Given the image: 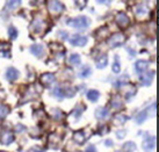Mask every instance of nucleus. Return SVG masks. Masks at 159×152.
I'll list each match as a JSON object with an SVG mask.
<instances>
[{"instance_id": "obj_27", "label": "nucleus", "mask_w": 159, "mask_h": 152, "mask_svg": "<svg viewBox=\"0 0 159 152\" xmlns=\"http://www.w3.org/2000/svg\"><path fill=\"white\" fill-rule=\"evenodd\" d=\"M8 35L11 38H16V36H18V30L15 29L14 27H11L8 28Z\"/></svg>"}, {"instance_id": "obj_11", "label": "nucleus", "mask_w": 159, "mask_h": 152, "mask_svg": "<svg viewBox=\"0 0 159 152\" xmlns=\"http://www.w3.org/2000/svg\"><path fill=\"white\" fill-rule=\"evenodd\" d=\"M41 81L44 84V85H51L53 81H55V76L52 73H45L41 77Z\"/></svg>"}, {"instance_id": "obj_9", "label": "nucleus", "mask_w": 159, "mask_h": 152, "mask_svg": "<svg viewBox=\"0 0 159 152\" xmlns=\"http://www.w3.org/2000/svg\"><path fill=\"white\" fill-rule=\"evenodd\" d=\"M135 67H136V71L138 73H143V72H145L148 70V67H149V63L146 62V60H138L136 62L135 64Z\"/></svg>"}, {"instance_id": "obj_18", "label": "nucleus", "mask_w": 159, "mask_h": 152, "mask_svg": "<svg viewBox=\"0 0 159 152\" xmlns=\"http://www.w3.org/2000/svg\"><path fill=\"white\" fill-rule=\"evenodd\" d=\"M91 73H92V70H91V67L87 66V65H85V66H83V69L80 70L79 77H81V78H86V77H89Z\"/></svg>"}, {"instance_id": "obj_31", "label": "nucleus", "mask_w": 159, "mask_h": 152, "mask_svg": "<svg viewBox=\"0 0 159 152\" xmlns=\"http://www.w3.org/2000/svg\"><path fill=\"white\" fill-rule=\"evenodd\" d=\"M59 33H61V37H62V38H64V40H65V38H66L67 37V34H66V31H59Z\"/></svg>"}, {"instance_id": "obj_19", "label": "nucleus", "mask_w": 159, "mask_h": 152, "mask_svg": "<svg viewBox=\"0 0 159 152\" xmlns=\"http://www.w3.org/2000/svg\"><path fill=\"white\" fill-rule=\"evenodd\" d=\"M21 4V0H7V8L15 9Z\"/></svg>"}, {"instance_id": "obj_34", "label": "nucleus", "mask_w": 159, "mask_h": 152, "mask_svg": "<svg viewBox=\"0 0 159 152\" xmlns=\"http://www.w3.org/2000/svg\"><path fill=\"white\" fill-rule=\"evenodd\" d=\"M106 144H107V145H111V144H113V143H111V141H107V142H106Z\"/></svg>"}, {"instance_id": "obj_3", "label": "nucleus", "mask_w": 159, "mask_h": 152, "mask_svg": "<svg viewBox=\"0 0 159 152\" xmlns=\"http://www.w3.org/2000/svg\"><path fill=\"white\" fill-rule=\"evenodd\" d=\"M49 9L52 13H61L64 11V5L58 0H50L49 1Z\"/></svg>"}, {"instance_id": "obj_24", "label": "nucleus", "mask_w": 159, "mask_h": 152, "mask_svg": "<svg viewBox=\"0 0 159 152\" xmlns=\"http://www.w3.org/2000/svg\"><path fill=\"white\" fill-rule=\"evenodd\" d=\"M111 70H113V72H114V73H120V70H121V65H120V63H119V57H117V56L115 57V62H114V64H113V67H111Z\"/></svg>"}, {"instance_id": "obj_8", "label": "nucleus", "mask_w": 159, "mask_h": 152, "mask_svg": "<svg viewBox=\"0 0 159 152\" xmlns=\"http://www.w3.org/2000/svg\"><path fill=\"white\" fill-rule=\"evenodd\" d=\"M153 76H155V73H153V72H146V73H144V74H142L141 76V83L145 86L150 85L151 83H152Z\"/></svg>"}, {"instance_id": "obj_23", "label": "nucleus", "mask_w": 159, "mask_h": 152, "mask_svg": "<svg viewBox=\"0 0 159 152\" xmlns=\"http://www.w3.org/2000/svg\"><path fill=\"white\" fill-rule=\"evenodd\" d=\"M9 112V108L7 106H5V105H0V120L1 118H5L6 115L8 114Z\"/></svg>"}, {"instance_id": "obj_33", "label": "nucleus", "mask_w": 159, "mask_h": 152, "mask_svg": "<svg viewBox=\"0 0 159 152\" xmlns=\"http://www.w3.org/2000/svg\"><path fill=\"white\" fill-rule=\"evenodd\" d=\"M124 134H125L124 131H121V132H120V131H119V132H117V136H119L120 138H122V137H123V136H124Z\"/></svg>"}, {"instance_id": "obj_6", "label": "nucleus", "mask_w": 159, "mask_h": 152, "mask_svg": "<svg viewBox=\"0 0 159 152\" xmlns=\"http://www.w3.org/2000/svg\"><path fill=\"white\" fill-rule=\"evenodd\" d=\"M13 141H14V136L11 131H5L4 134L1 135V137H0V142L2 144H6V145L11 144Z\"/></svg>"}, {"instance_id": "obj_14", "label": "nucleus", "mask_w": 159, "mask_h": 152, "mask_svg": "<svg viewBox=\"0 0 159 152\" xmlns=\"http://www.w3.org/2000/svg\"><path fill=\"white\" fill-rule=\"evenodd\" d=\"M108 116V110L106 108H98L97 112H95V117L98 120H103Z\"/></svg>"}, {"instance_id": "obj_4", "label": "nucleus", "mask_w": 159, "mask_h": 152, "mask_svg": "<svg viewBox=\"0 0 159 152\" xmlns=\"http://www.w3.org/2000/svg\"><path fill=\"white\" fill-rule=\"evenodd\" d=\"M70 43L75 47H83L87 43V37L81 35H73L70 38Z\"/></svg>"}, {"instance_id": "obj_7", "label": "nucleus", "mask_w": 159, "mask_h": 152, "mask_svg": "<svg viewBox=\"0 0 159 152\" xmlns=\"http://www.w3.org/2000/svg\"><path fill=\"white\" fill-rule=\"evenodd\" d=\"M116 22L119 23V26H121L122 28L127 27L129 23V18L124 13H119L116 16Z\"/></svg>"}, {"instance_id": "obj_29", "label": "nucleus", "mask_w": 159, "mask_h": 152, "mask_svg": "<svg viewBox=\"0 0 159 152\" xmlns=\"http://www.w3.org/2000/svg\"><path fill=\"white\" fill-rule=\"evenodd\" d=\"M28 152H44V150L39 148V146H35V148H31Z\"/></svg>"}, {"instance_id": "obj_15", "label": "nucleus", "mask_w": 159, "mask_h": 152, "mask_svg": "<svg viewBox=\"0 0 159 152\" xmlns=\"http://www.w3.org/2000/svg\"><path fill=\"white\" fill-rule=\"evenodd\" d=\"M107 64H108V58H107L106 55H102L101 57L98 59L97 66L99 67V69H103V67H106Z\"/></svg>"}, {"instance_id": "obj_2", "label": "nucleus", "mask_w": 159, "mask_h": 152, "mask_svg": "<svg viewBox=\"0 0 159 152\" xmlns=\"http://www.w3.org/2000/svg\"><path fill=\"white\" fill-rule=\"evenodd\" d=\"M123 42H124V36L122 35V34L117 33V34L111 35V37L109 38V41H108V44H109V47H111V48H115V47L121 45Z\"/></svg>"}, {"instance_id": "obj_13", "label": "nucleus", "mask_w": 159, "mask_h": 152, "mask_svg": "<svg viewBox=\"0 0 159 152\" xmlns=\"http://www.w3.org/2000/svg\"><path fill=\"white\" fill-rule=\"evenodd\" d=\"M73 139H75L77 143L79 144H83L85 143V141H86V138H85V134L83 130H79V131H75V134H73Z\"/></svg>"}, {"instance_id": "obj_10", "label": "nucleus", "mask_w": 159, "mask_h": 152, "mask_svg": "<svg viewBox=\"0 0 159 152\" xmlns=\"http://www.w3.org/2000/svg\"><path fill=\"white\" fill-rule=\"evenodd\" d=\"M6 77H7V79L11 81H14L18 79L19 77V71L16 69H14V67H9L7 72H6Z\"/></svg>"}, {"instance_id": "obj_30", "label": "nucleus", "mask_w": 159, "mask_h": 152, "mask_svg": "<svg viewBox=\"0 0 159 152\" xmlns=\"http://www.w3.org/2000/svg\"><path fill=\"white\" fill-rule=\"evenodd\" d=\"M86 152H97V149L94 148L93 145H91V146H89V148L86 149Z\"/></svg>"}, {"instance_id": "obj_26", "label": "nucleus", "mask_w": 159, "mask_h": 152, "mask_svg": "<svg viewBox=\"0 0 159 152\" xmlns=\"http://www.w3.org/2000/svg\"><path fill=\"white\" fill-rule=\"evenodd\" d=\"M124 150L125 151H129V152H133L135 151V149H136V145H135V143H133V142H129V143L124 144Z\"/></svg>"}, {"instance_id": "obj_28", "label": "nucleus", "mask_w": 159, "mask_h": 152, "mask_svg": "<svg viewBox=\"0 0 159 152\" xmlns=\"http://www.w3.org/2000/svg\"><path fill=\"white\" fill-rule=\"evenodd\" d=\"M137 16H138V15H144V14L146 13V11L144 8H143V7H142V6H139V7H138V8H137Z\"/></svg>"}, {"instance_id": "obj_5", "label": "nucleus", "mask_w": 159, "mask_h": 152, "mask_svg": "<svg viewBox=\"0 0 159 152\" xmlns=\"http://www.w3.org/2000/svg\"><path fill=\"white\" fill-rule=\"evenodd\" d=\"M143 148L145 151H152L156 148V138L155 137H148L143 142Z\"/></svg>"}, {"instance_id": "obj_17", "label": "nucleus", "mask_w": 159, "mask_h": 152, "mask_svg": "<svg viewBox=\"0 0 159 152\" xmlns=\"http://www.w3.org/2000/svg\"><path fill=\"white\" fill-rule=\"evenodd\" d=\"M42 27H43V21L42 20H35L33 26H31V29H34L35 33H40Z\"/></svg>"}, {"instance_id": "obj_22", "label": "nucleus", "mask_w": 159, "mask_h": 152, "mask_svg": "<svg viewBox=\"0 0 159 152\" xmlns=\"http://www.w3.org/2000/svg\"><path fill=\"white\" fill-rule=\"evenodd\" d=\"M53 95L59 99L64 98V96H65V90H63L61 87H56V88L53 90Z\"/></svg>"}, {"instance_id": "obj_21", "label": "nucleus", "mask_w": 159, "mask_h": 152, "mask_svg": "<svg viewBox=\"0 0 159 152\" xmlns=\"http://www.w3.org/2000/svg\"><path fill=\"white\" fill-rule=\"evenodd\" d=\"M111 107L113 108H120L121 106H122V101H121V99H120V96H114V98L111 99Z\"/></svg>"}, {"instance_id": "obj_32", "label": "nucleus", "mask_w": 159, "mask_h": 152, "mask_svg": "<svg viewBox=\"0 0 159 152\" xmlns=\"http://www.w3.org/2000/svg\"><path fill=\"white\" fill-rule=\"evenodd\" d=\"M111 0H98V2H101V4H109Z\"/></svg>"}, {"instance_id": "obj_12", "label": "nucleus", "mask_w": 159, "mask_h": 152, "mask_svg": "<svg viewBox=\"0 0 159 152\" xmlns=\"http://www.w3.org/2000/svg\"><path fill=\"white\" fill-rule=\"evenodd\" d=\"M30 51L33 52V55H35L37 57H41L43 55V52H44V49H43V47L41 44H34L31 45Z\"/></svg>"}, {"instance_id": "obj_25", "label": "nucleus", "mask_w": 159, "mask_h": 152, "mask_svg": "<svg viewBox=\"0 0 159 152\" xmlns=\"http://www.w3.org/2000/svg\"><path fill=\"white\" fill-rule=\"evenodd\" d=\"M146 115H148V110H143L142 113H139L138 115H137V123H143L144 120L146 118Z\"/></svg>"}, {"instance_id": "obj_1", "label": "nucleus", "mask_w": 159, "mask_h": 152, "mask_svg": "<svg viewBox=\"0 0 159 152\" xmlns=\"http://www.w3.org/2000/svg\"><path fill=\"white\" fill-rule=\"evenodd\" d=\"M69 26L77 29H86L89 26V19L86 16H78L69 21Z\"/></svg>"}, {"instance_id": "obj_16", "label": "nucleus", "mask_w": 159, "mask_h": 152, "mask_svg": "<svg viewBox=\"0 0 159 152\" xmlns=\"http://www.w3.org/2000/svg\"><path fill=\"white\" fill-rule=\"evenodd\" d=\"M99 96H100V93L95 90L89 91V93H87V98H89V100H91L92 102H95L98 99H99Z\"/></svg>"}, {"instance_id": "obj_20", "label": "nucleus", "mask_w": 159, "mask_h": 152, "mask_svg": "<svg viewBox=\"0 0 159 152\" xmlns=\"http://www.w3.org/2000/svg\"><path fill=\"white\" fill-rule=\"evenodd\" d=\"M69 62L72 65H78V64H80V56L78 54L71 55L70 58H69Z\"/></svg>"}]
</instances>
